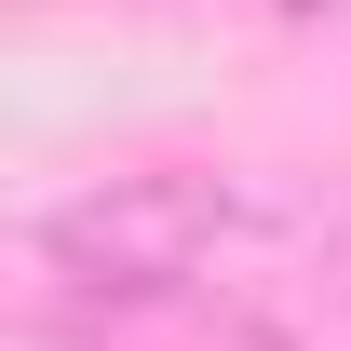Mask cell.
Wrapping results in <instances>:
<instances>
[{
	"label": "cell",
	"instance_id": "6da1fadb",
	"mask_svg": "<svg viewBox=\"0 0 351 351\" xmlns=\"http://www.w3.org/2000/svg\"><path fill=\"white\" fill-rule=\"evenodd\" d=\"M257 230H270V203L243 176H95V189H68L27 243H41V270L68 298L162 311V298H189V284H217Z\"/></svg>",
	"mask_w": 351,
	"mask_h": 351
},
{
	"label": "cell",
	"instance_id": "7a4b0ae2",
	"mask_svg": "<svg viewBox=\"0 0 351 351\" xmlns=\"http://www.w3.org/2000/svg\"><path fill=\"white\" fill-rule=\"evenodd\" d=\"M324 270H338V298H351V230H338V257H324Z\"/></svg>",
	"mask_w": 351,
	"mask_h": 351
},
{
	"label": "cell",
	"instance_id": "3957f363",
	"mask_svg": "<svg viewBox=\"0 0 351 351\" xmlns=\"http://www.w3.org/2000/svg\"><path fill=\"white\" fill-rule=\"evenodd\" d=\"M284 14H324V0H284Z\"/></svg>",
	"mask_w": 351,
	"mask_h": 351
}]
</instances>
